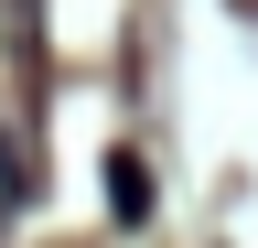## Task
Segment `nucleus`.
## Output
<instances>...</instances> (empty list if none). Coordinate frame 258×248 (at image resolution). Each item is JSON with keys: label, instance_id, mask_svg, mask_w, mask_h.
Here are the masks:
<instances>
[{"label": "nucleus", "instance_id": "1", "mask_svg": "<svg viewBox=\"0 0 258 248\" xmlns=\"http://www.w3.org/2000/svg\"><path fill=\"white\" fill-rule=\"evenodd\" d=\"M108 205H118V216H151V173H140V162H108Z\"/></svg>", "mask_w": 258, "mask_h": 248}]
</instances>
